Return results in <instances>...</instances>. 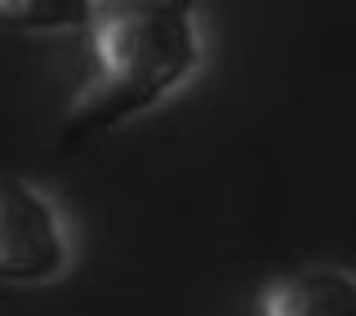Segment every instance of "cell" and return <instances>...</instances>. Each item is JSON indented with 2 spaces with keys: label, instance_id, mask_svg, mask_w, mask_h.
<instances>
[{
  "label": "cell",
  "instance_id": "6da1fadb",
  "mask_svg": "<svg viewBox=\"0 0 356 316\" xmlns=\"http://www.w3.org/2000/svg\"><path fill=\"white\" fill-rule=\"evenodd\" d=\"M200 27L187 5H111L94 14L98 76L76 94L67 134H98L143 116L200 67Z\"/></svg>",
  "mask_w": 356,
  "mask_h": 316
},
{
  "label": "cell",
  "instance_id": "7a4b0ae2",
  "mask_svg": "<svg viewBox=\"0 0 356 316\" xmlns=\"http://www.w3.org/2000/svg\"><path fill=\"white\" fill-rule=\"evenodd\" d=\"M72 263V236L49 191L27 178H0V281L44 285Z\"/></svg>",
  "mask_w": 356,
  "mask_h": 316
},
{
  "label": "cell",
  "instance_id": "3957f363",
  "mask_svg": "<svg viewBox=\"0 0 356 316\" xmlns=\"http://www.w3.org/2000/svg\"><path fill=\"white\" fill-rule=\"evenodd\" d=\"M259 316H356V276L330 263L285 272L259 294Z\"/></svg>",
  "mask_w": 356,
  "mask_h": 316
},
{
  "label": "cell",
  "instance_id": "277c9868",
  "mask_svg": "<svg viewBox=\"0 0 356 316\" xmlns=\"http://www.w3.org/2000/svg\"><path fill=\"white\" fill-rule=\"evenodd\" d=\"M94 14L98 9L81 5V0H0V18L27 31H72Z\"/></svg>",
  "mask_w": 356,
  "mask_h": 316
}]
</instances>
